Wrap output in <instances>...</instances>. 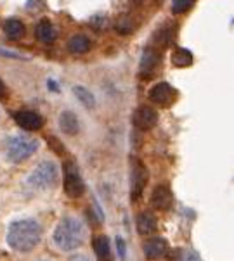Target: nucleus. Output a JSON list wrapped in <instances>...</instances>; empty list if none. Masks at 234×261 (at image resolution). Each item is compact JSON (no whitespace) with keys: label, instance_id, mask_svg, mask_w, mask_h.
<instances>
[{"label":"nucleus","instance_id":"obj_1","mask_svg":"<svg viewBox=\"0 0 234 261\" xmlns=\"http://www.w3.org/2000/svg\"><path fill=\"white\" fill-rule=\"evenodd\" d=\"M40 239H42V228L35 220L25 218L9 225L7 244L14 251H19V253L32 251L33 247H37Z\"/></svg>","mask_w":234,"mask_h":261},{"label":"nucleus","instance_id":"obj_2","mask_svg":"<svg viewBox=\"0 0 234 261\" xmlns=\"http://www.w3.org/2000/svg\"><path fill=\"white\" fill-rule=\"evenodd\" d=\"M83 237H85L83 225L73 216H66L56 227L52 239H54V244L61 251H73L82 246Z\"/></svg>","mask_w":234,"mask_h":261},{"label":"nucleus","instance_id":"obj_3","mask_svg":"<svg viewBox=\"0 0 234 261\" xmlns=\"http://www.w3.org/2000/svg\"><path fill=\"white\" fill-rule=\"evenodd\" d=\"M6 149H7V158L11 159L12 163H21V161H25V159H28L32 154L37 152L38 140L30 135L17 134V135L9 137Z\"/></svg>","mask_w":234,"mask_h":261},{"label":"nucleus","instance_id":"obj_4","mask_svg":"<svg viewBox=\"0 0 234 261\" xmlns=\"http://www.w3.org/2000/svg\"><path fill=\"white\" fill-rule=\"evenodd\" d=\"M59 176V170L54 161H42L40 165L33 168V171L28 176V185H32L33 189L43 190L51 189L52 185L57 182Z\"/></svg>","mask_w":234,"mask_h":261},{"label":"nucleus","instance_id":"obj_5","mask_svg":"<svg viewBox=\"0 0 234 261\" xmlns=\"http://www.w3.org/2000/svg\"><path fill=\"white\" fill-rule=\"evenodd\" d=\"M64 192L68 194L69 197L78 199L83 196L85 192V182H83L80 170L75 163H66L64 165Z\"/></svg>","mask_w":234,"mask_h":261},{"label":"nucleus","instance_id":"obj_6","mask_svg":"<svg viewBox=\"0 0 234 261\" xmlns=\"http://www.w3.org/2000/svg\"><path fill=\"white\" fill-rule=\"evenodd\" d=\"M130 166H132V170H130V197H132V201H137L141 197V194H143L146 184H148V171H146L143 163L135 158L132 159Z\"/></svg>","mask_w":234,"mask_h":261},{"label":"nucleus","instance_id":"obj_7","mask_svg":"<svg viewBox=\"0 0 234 261\" xmlns=\"http://www.w3.org/2000/svg\"><path fill=\"white\" fill-rule=\"evenodd\" d=\"M149 99H151V102H154L156 106L170 108V106L177 100V90H175L170 83L160 82L151 88V92H149Z\"/></svg>","mask_w":234,"mask_h":261},{"label":"nucleus","instance_id":"obj_8","mask_svg":"<svg viewBox=\"0 0 234 261\" xmlns=\"http://www.w3.org/2000/svg\"><path fill=\"white\" fill-rule=\"evenodd\" d=\"M158 123V113L149 106H141L132 114V125L141 132H148L156 126Z\"/></svg>","mask_w":234,"mask_h":261},{"label":"nucleus","instance_id":"obj_9","mask_svg":"<svg viewBox=\"0 0 234 261\" xmlns=\"http://www.w3.org/2000/svg\"><path fill=\"white\" fill-rule=\"evenodd\" d=\"M17 126L26 132H37L43 126V118L35 111H19L14 114Z\"/></svg>","mask_w":234,"mask_h":261},{"label":"nucleus","instance_id":"obj_10","mask_svg":"<svg viewBox=\"0 0 234 261\" xmlns=\"http://www.w3.org/2000/svg\"><path fill=\"white\" fill-rule=\"evenodd\" d=\"M143 251L148 259H158L169 253V244H167L165 239L154 237V239H149V241L144 242Z\"/></svg>","mask_w":234,"mask_h":261},{"label":"nucleus","instance_id":"obj_11","mask_svg":"<svg viewBox=\"0 0 234 261\" xmlns=\"http://www.w3.org/2000/svg\"><path fill=\"white\" fill-rule=\"evenodd\" d=\"M172 192L167 185H158L151 194V204L156 207L158 211H167L172 206Z\"/></svg>","mask_w":234,"mask_h":261},{"label":"nucleus","instance_id":"obj_12","mask_svg":"<svg viewBox=\"0 0 234 261\" xmlns=\"http://www.w3.org/2000/svg\"><path fill=\"white\" fill-rule=\"evenodd\" d=\"M59 128L66 135H77L80 132V121L73 111H63L59 114Z\"/></svg>","mask_w":234,"mask_h":261},{"label":"nucleus","instance_id":"obj_13","mask_svg":"<svg viewBox=\"0 0 234 261\" xmlns=\"http://www.w3.org/2000/svg\"><path fill=\"white\" fill-rule=\"evenodd\" d=\"M35 35H37V38L43 43H52L57 37L54 24H52L49 19H42L40 23L37 24V28H35Z\"/></svg>","mask_w":234,"mask_h":261},{"label":"nucleus","instance_id":"obj_14","mask_svg":"<svg viewBox=\"0 0 234 261\" xmlns=\"http://www.w3.org/2000/svg\"><path fill=\"white\" fill-rule=\"evenodd\" d=\"M156 227H158L156 216L149 213V211H143L137 216V230L141 236H149V233H153L156 230Z\"/></svg>","mask_w":234,"mask_h":261},{"label":"nucleus","instance_id":"obj_15","mask_svg":"<svg viewBox=\"0 0 234 261\" xmlns=\"http://www.w3.org/2000/svg\"><path fill=\"white\" fill-rule=\"evenodd\" d=\"M158 59H160V54L154 48H146L143 52V57H141V73H151L156 68Z\"/></svg>","mask_w":234,"mask_h":261},{"label":"nucleus","instance_id":"obj_16","mask_svg":"<svg viewBox=\"0 0 234 261\" xmlns=\"http://www.w3.org/2000/svg\"><path fill=\"white\" fill-rule=\"evenodd\" d=\"M94 251L97 254V261H113L111 256V246H109L108 237L101 236L94 241Z\"/></svg>","mask_w":234,"mask_h":261},{"label":"nucleus","instance_id":"obj_17","mask_svg":"<svg viewBox=\"0 0 234 261\" xmlns=\"http://www.w3.org/2000/svg\"><path fill=\"white\" fill-rule=\"evenodd\" d=\"M68 48L72 54H85L90 48V40L85 35H73L68 42Z\"/></svg>","mask_w":234,"mask_h":261},{"label":"nucleus","instance_id":"obj_18","mask_svg":"<svg viewBox=\"0 0 234 261\" xmlns=\"http://www.w3.org/2000/svg\"><path fill=\"white\" fill-rule=\"evenodd\" d=\"M4 33L9 40H19L25 35V24L19 19H7L4 23Z\"/></svg>","mask_w":234,"mask_h":261},{"label":"nucleus","instance_id":"obj_19","mask_svg":"<svg viewBox=\"0 0 234 261\" xmlns=\"http://www.w3.org/2000/svg\"><path fill=\"white\" fill-rule=\"evenodd\" d=\"M172 64L175 68H188V66L193 64V54L188 48L182 47L174 48V52H172Z\"/></svg>","mask_w":234,"mask_h":261},{"label":"nucleus","instance_id":"obj_20","mask_svg":"<svg viewBox=\"0 0 234 261\" xmlns=\"http://www.w3.org/2000/svg\"><path fill=\"white\" fill-rule=\"evenodd\" d=\"M73 94L78 99V102H82L85 108H89V109L96 108V97L89 90V88H85L83 85H75L73 87Z\"/></svg>","mask_w":234,"mask_h":261},{"label":"nucleus","instance_id":"obj_21","mask_svg":"<svg viewBox=\"0 0 234 261\" xmlns=\"http://www.w3.org/2000/svg\"><path fill=\"white\" fill-rule=\"evenodd\" d=\"M194 0H172V12L174 14H184L193 7Z\"/></svg>","mask_w":234,"mask_h":261},{"label":"nucleus","instance_id":"obj_22","mask_svg":"<svg viewBox=\"0 0 234 261\" xmlns=\"http://www.w3.org/2000/svg\"><path fill=\"white\" fill-rule=\"evenodd\" d=\"M132 30H134V23L129 19V17H123L116 23V32L122 33V35H129Z\"/></svg>","mask_w":234,"mask_h":261},{"label":"nucleus","instance_id":"obj_23","mask_svg":"<svg viewBox=\"0 0 234 261\" xmlns=\"http://www.w3.org/2000/svg\"><path fill=\"white\" fill-rule=\"evenodd\" d=\"M90 24L94 26V28H97V30H103V28H106V26H108V16L97 14V16H94L90 19Z\"/></svg>","mask_w":234,"mask_h":261},{"label":"nucleus","instance_id":"obj_24","mask_svg":"<svg viewBox=\"0 0 234 261\" xmlns=\"http://www.w3.org/2000/svg\"><path fill=\"white\" fill-rule=\"evenodd\" d=\"M116 249H118V254H120V258L125 259V256H127V246H125V241H123L122 237L116 239Z\"/></svg>","mask_w":234,"mask_h":261},{"label":"nucleus","instance_id":"obj_25","mask_svg":"<svg viewBox=\"0 0 234 261\" xmlns=\"http://www.w3.org/2000/svg\"><path fill=\"white\" fill-rule=\"evenodd\" d=\"M47 87H49V90H51V92H59V85H57V82L54 78L47 80Z\"/></svg>","mask_w":234,"mask_h":261},{"label":"nucleus","instance_id":"obj_26","mask_svg":"<svg viewBox=\"0 0 234 261\" xmlns=\"http://www.w3.org/2000/svg\"><path fill=\"white\" fill-rule=\"evenodd\" d=\"M69 261H90L89 258H87V256L85 254H75L73 256V258L72 259H69Z\"/></svg>","mask_w":234,"mask_h":261},{"label":"nucleus","instance_id":"obj_27","mask_svg":"<svg viewBox=\"0 0 234 261\" xmlns=\"http://www.w3.org/2000/svg\"><path fill=\"white\" fill-rule=\"evenodd\" d=\"M0 54H4L7 57H21L19 54H16V52H7V50H4V48H0Z\"/></svg>","mask_w":234,"mask_h":261},{"label":"nucleus","instance_id":"obj_28","mask_svg":"<svg viewBox=\"0 0 234 261\" xmlns=\"http://www.w3.org/2000/svg\"><path fill=\"white\" fill-rule=\"evenodd\" d=\"M6 94H7V88H6V85H4L2 80H0V99H2V97H6Z\"/></svg>","mask_w":234,"mask_h":261}]
</instances>
